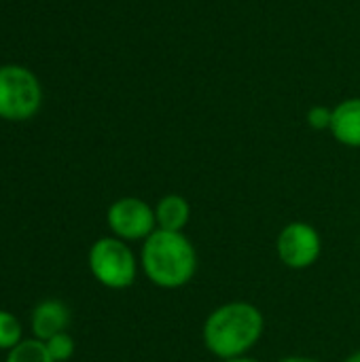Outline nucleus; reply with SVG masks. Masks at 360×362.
<instances>
[{
  "label": "nucleus",
  "mask_w": 360,
  "mask_h": 362,
  "mask_svg": "<svg viewBox=\"0 0 360 362\" xmlns=\"http://www.w3.org/2000/svg\"><path fill=\"white\" fill-rule=\"evenodd\" d=\"M4 362H53V358L47 352L45 341L40 339H23L17 344L13 350L6 352Z\"/></svg>",
  "instance_id": "9d476101"
},
{
  "label": "nucleus",
  "mask_w": 360,
  "mask_h": 362,
  "mask_svg": "<svg viewBox=\"0 0 360 362\" xmlns=\"http://www.w3.org/2000/svg\"><path fill=\"white\" fill-rule=\"evenodd\" d=\"M110 233L123 242H144L155 229V208L140 197H121L110 204L106 212Z\"/></svg>",
  "instance_id": "423d86ee"
},
{
  "label": "nucleus",
  "mask_w": 360,
  "mask_h": 362,
  "mask_svg": "<svg viewBox=\"0 0 360 362\" xmlns=\"http://www.w3.org/2000/svg\"><path fill=\"white\" fill-rule=\"evenodd\" d=\"M278 362H320V361L310 358V356H286V358H280Z\"/></svg>",
  "instance_id": "4468645a"
},
{
  "label": "nucleus",
  "mask_w": 360,
  "mask_h": 362,
  "mask_svg": "<svg viewBox=\"0 0 360 362\" xmlns=\"http://www.w3.org/2000/svg\"><path fill=\"white\" fill-rule=\"evenodd\" d=\"M42 104V87L32 70L19 64L0 66V119L28 121Z\"/></svg>",
  "instance_id": "20e7f679"
},
{
  "label": "nucleus",
  "mask_w": 360,
  "mask_h": 362,
  "mask_svg": "<svg viewBox=\"0 0 360 362\" xmlns=\"http://www.w3.org/2000/svg\"><path fill=\"white\" fill-rule=\"evenodd\" d=\"M276 252L284 267L301 272L312 265L323 255V238L318 229L306 221H293L284 225L276 240Z\"/></svg>",
  "instance_id": "39448f33"
},
{
  "label": "nucleus",
  "mask_w": 360,
  "mask_h": 362,
  "mask_svg": "<svg viewBox=\"0 0 360 362\" xmlns=\"http://www.w3.org/2000/svg\"><path fill=\"white\" fill-rule=\"evenodd\" d=\"M344 362H360V350L359 352H352L348 358H344Z\"/></svg>",
  "instance_id": "dca6fc26"
},
{
  "label": "nucleus",
  "mask_w": 360,
  "mask_h": 362,
  "mask_svg": "<svg viewBox=\"0 0 360 362\" xmlns=\"http://www.w3.org/2000/svg\"><path fill=\"white\" fill-rule=\"evenodd\" d=\"M155 221H157V229L185 233V229L191 221L189 199L180 193L163 195L155 206Z\"/></svg>",
  "instance_id": "1a4fd4ad"
},
{
  "label": "nucleus",
  "mask_w": 360,
  "mask_h": 362,
  "mask_svg": "<svg viewBox=\"0 0 360 362\" xmlns=\"http://www.w3.org/2000/svg\"><path fill=\"white\" fill-rule=\"evenodd\" d=\"M70 325V310L66 303L57 299H47L40 301L30 318V327L34 333V339L47 341L57 333H64Z\"/></svg>",
  "instance_id": "0eeeda50"
},
{
  "label": "nucleus",
  "mask_w": 360,
  "mask_h": 362,
  "mask_svg": "<svg viewBox=\"0 0 360 362\" xmlns=\"http://www.w3.org/2000/svg\"><path fill=\"white\" fill-rule=\"evenodd\" d=\"M45 346L53 362H66L74 356V339L68 335V331L53 335L51 339L45 341Z\"/></svg>",
  "instance_id": "f8f14e48"
},
{
  "label": "nucleus",
  "mask_w": 360,
  "mask_h": 362,
  "mask_svg": "<svg viewBox=\"0 0 360 362\" xmlns=\"http://www.w3.org/2000/svg\"><path fill=\"white\" fill-rule=\"evenodd\" d=\"M306 121L314 132H325L331 129V121H333V108L316 104L306 112Z\"/></svg>",
  "instance_id": "ddd939ff"
},
{
  "label": "nucleus",
  "mask_w": 360,
  "mask_h": 362,
  "mask_svg": "<svg viewBox=\"0 0 360 362\" xmlns=\"http://www.w3.org/2000/svg\"><path fill=\"white\" fill-rule=\"evenodd\" d=\"M263 312L248 301H229L214 308L202 327V341L206 350L221 358L246 356L263 337Z\"/></svg>",
  "instance_id": "f257e3e1"
},
{
  "label": "nucleus",
  "mask_w": 360,
  "mask_h": 362,
  "mask_svg": "<svg viewBox=\"0 0 360 362\" xmlns=\"http://www.w3.org/2000/svg\"><path fill=\"white\" fill-rule=\"evenodd\" d=\"M21 341H23V335H21L19 320L11 312L0 310V350L8 352Z\"/></svg>",
  "instance_id": "9b49d317"
},
{
  "label": "nucleus",
  "mask_w": 360,
  "mask_h": 362,
  "mask_svg": "<svg viewBox=\"0 0 360 362\" xmlns=\"http://www.w3.org/2000/svg\"><path fill=\"white\" fill-rule=\"evenodd\" d=\"M329 132L339 144L348 148H360V98H348L333 106V121Z\"/></svg>",
  "instance_id": "6e6552de"
},
{
  "label": "nucleus",
  "mask_w": 360,
  "mask_h": 362,
  "mask_svg": "<svg viewBox=\"0 0 360 362\" xmlns=\"http://www.w3.org/2000/svg\"><path fill=\"white\" fill-rule=\"evenodd\" d=\"M140 269L163 291L187 286L197 274V250L185 233L155 229L140 248Z\"/></svg>",
  "instance_id": "f03ea898"
},
{
  "label": "nucleus",
  "mask_w": 360,
  "mask_h": 362,
  "mask_svg": "<svg viewBox=\"0 0 360 362\" xmlns=\"http://www.w3.org/2000/svg\"><path fill=\"white\" fill-rule=\"evenodd\" d=\"M223 362H259V361L246 354V356H238V358H229V361H223Z\"/></svg>",
  "instance_id": "2eb2a0df"
},
{
  "label": "nucleus",
  "mask_w": 360,
  "mask_h": 362,
  "mask_svg": "<svg viewBox=\"0 0 360 362\" xmlns=\"http://www.w3.org/2000/svg\"><path fill=\"white\" fill-rule=\"evenodd\" d=\"M87 265L95 282L110 291H123L136 282L140 259L134 255L127 242L106 235L91 244L87 252Z\"/></svg>",
  "instance_id": "7ed1b4c3"
}]
</instances>
